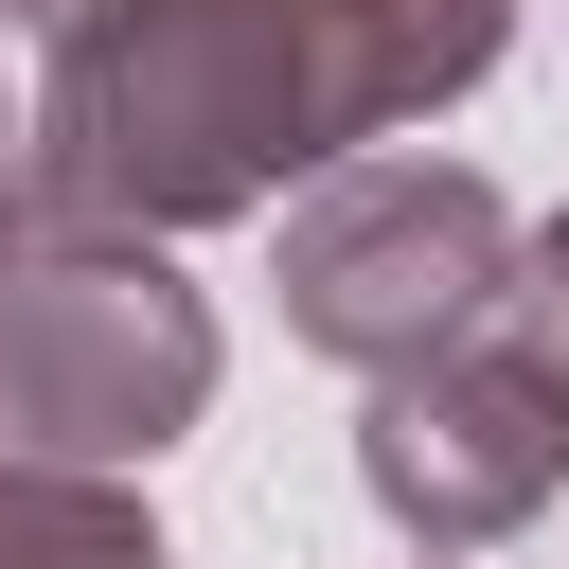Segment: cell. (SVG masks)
Listing matches in <instances>:
<instances>
[{"mask_svg": "<svg viewBox=\"0 0 569 569\" xmlns=\"http://www.w3.org/2000/svg\"><path fill=\"white\" fill-rule=\"evenodd\" d=\"M409 569H427V551H409Z\"/></svg>", "mask_w": 569, "mask_h": 569, "instance_id": "30bf717a", "label": "cell"}, {"mask_svg": "<svg viewBox=\"0 0 569 569\" xmlns=\"http://www.w3.org/2000/svg\"><path fill=\"white\" fill-rule=\"evenodd\" d=\"M0 569H178L160 516L124 480H53V462H0Z\"/></svg>", "mask_w": 569, "mask_h": 569, "instance_id": "8992f818", "label": "cell"}, {"mask_svg": "<svg viewBox=\"0 0 569 569\" xmlns=\"http://www.w3.org/2000/svg\"><path fill=\"white\" fill-rule=\"evenodd\" d=\"M356 480H373V516H391L427 569H462V551H498V533L551 516L569 427H551V409L462 338V356H427V373H391V391L356 409Z\"/></svg>", "mask_w": 569, "mask_h": 569, "instance_id": "277c9868", "label": "cell"}, {"mask_svg": "<svg viewBox=\"0 0 569 569\" xmlns=\"http://www.w3.org/2000/svg\"><path fill=\"white\" fill-rule=\"evenodd\" d=\"M71 18H107V0H0V36H71Z\"/></svg>", "mask_w": 569, "mask_h": 569, "instance_id": "9c48e42d", "label": "cell"}, {"mask_svg": "<svg viewBox=\"0 0 569 569\" xmlns=\"http://www.w3.org/2000/svg\"><path fill=\"white\" fill-rule=\"evenodd\" d=\"M36 249V196H18V124H0V267Z\"/></svg>", "mask_w": 569, "mask_h": 569, "instance_id": "ba28073f", "label": "cell"}, {"mask_svg": "<svg viewBox=\"0 0 569 569\" xmlns=\"http://www.w3.org/2000/svg\"><path fill=\"white\" fill-rule=\"evenodd\" d=\"M284 36H302V89H320V142L373 160L516 53V0H284Z\"/></svg>", "mask_w": 569, "mask_h": 569, "instance_id": "5b68a950", "label": "cell"}, {"mask_svg": "<svg viewBox=\"0 0 569 569\" xmlns=\"http://www.w3.org/2000/svg\"><path fill=\"white\" fill-rule=\"evenodd\" d=\"M516 196L480 178V160H409V142H373V160H320L302 196H284V249H267V284H284V338L302 356H338V373H427V356H462L480 320H498V284H516Z\"/></svg>", "mask_w": 569, "mask_h": 569, "instance_id": "7a4b0ae2", "label": "cell"}, {"mask_svg": "<svg viewBox=\"0 0 569 569\" xmlns=\"http://www.w3.org/2000/svg\"><path fill=\"white\" fill-rule=\"evenodd\" d=\"M480 356H498V373H516V391L569 427V213H533V231H516V284H498Z\"/></svg>", "mask_w": 569, "mask_h": 569, "instance_id": "52a82bcc", "label": "cell"}, {"mask_svg": "<svg viewBox=\"0 0 569 569\" xmlns=\"http://www.w3.org/2000/svg\"><path fill=\"white\" fill-rule=\"evenodd\" d=\"M196 409H213V302H196L160 249L36 231V249L0 267V462L124 480V462H160Z\"/></svg>", "mask_w": 569, "mask_h": 569, "instance_id": "3957f363", "label": "cell"}, {"mask_svg": "<svg viewBox=\"0 0 569 569\" xmlns=\"http://www.w3.org/2000/svg\"><path fill=\"white\" fill-rule=\"evenodd\" d=\"M320 160L338 142H320V89H302L284 0H107V18L53 36V89L18 124L36 231H89V249L284 213Z\"/></svg>", "mask_w": 569, "mask_h": 569, "instance_id": "6da1fadb", "label": "cell"}]
</instances>
